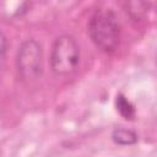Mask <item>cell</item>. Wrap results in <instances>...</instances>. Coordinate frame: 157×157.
<instances>
[{
    "instance_id": "cell-7",
    "label": "cell",
    "mask_w": 157,
    "mask_h": 157,
    "mask_svg": "<svg viewBox=\"0 0 157 157\" xmlns=\"http://www.w3.org/2000/svg\"><path fill=\"white\" fill-rule=\"evenodd\" d=\"M6 52H7V40L4 33H1V60L5 61L6 58Z\"/></svg>"
},
{
    "instance_id": "cell-3",
    "label": "cell",
    "mask_w": 157,
    "mask_h": 157,
    "mask_svg": "<svg viewBox=\"0 0 157 157\" xmlns=\"http://www.w3.org/2000/svg\"><path fill=\"white\" fill-rule=\"evenodd\" d=\"M16 70L22 81L32 82L43 74V48L33 39H26L18 47L16 54Z\"/></svg>"
},
{
    "instance_id": "cell-8",
    "label": "cell",
    "mask_w": 157,
    "mask_h": 157,
    "mask_svg": "<svg viewBox=\"0 0 157 157\" xmlns=\"http://www.w3.org/2000/svg\"><path fill=\"white\" fill-rule=\"evenodd\" d=\"M155 59H156V64H157V53H156V56H155Z\"/></svg>"
},
{
    "instance_id": "cell-2",
    "label": "cell",
    "mask_w": 157,
    "mask_h": 157,
    "mask_svg": "<svg viewBox=\"0 0 157 157\" xmlns=\"http://www.w3.org/2000/svg\"><path fill=\"white\" fill-rule=\"evenodd\" d=\"M81 59V50L76 38L71 34L56 37L50 48L49 65L56 76H67L72 74Z\"/></svg>"
},
{
    "instance_id": "cell-4",
    "label": "cell",
    "mask_w": 157,
    "mask_h": 157,
    "mask_svg": "<svg viewBox=\"0 0 157 157\" xmlns=\"http://www.w3.org/2000/svg\"><path fill=\"white\" fill-rule=\"evenodd\" d=\"M110 139L115 145L132 146L139 141V135L132 129H129L125 126H117L113 129L110 134Z\"/></svg>"
},
{
    "instance_id": "cell-6",
    "label": "cell",
    "mask_w": 157,
    "mask_h": 157,
    "mask_svg": "<svg viewBox=\"0 0 157 157\" xmlns=\"http://www.w3.org/2000/svg\"><path fill=\"white\" fill-rule=\"evenodd\" d=\"M148 4L147 2H128L126 4V12L134 20H142L147 12Z\"/></svg>"
},
{
    "instance_id": "cell-1",
    "label": "cell",
    "mask_w": 157,
    "mask_h": 157,
    "mask_svg": "<svg viewBox=\"0 0 157 157\" xmlns=\"http://www.w3.org/2000/svg\"><path fill=\"white\" fill-rule=\"evenodd\" d=\"M87 32L92 43L103 53L115 52L120 40V25L112 9H98L87 23Z\"/></svg>"
},
{
    "instance_id": "cell-5",
    "label": "cell",
    "mask_w": 157,
    "mask_h": 157,
    "mask_svg": "<svg viewBox=\"0 0 157 157\" xmlns=\"http://www.w3.org/2000/svg\"><path fill=\"white\" fill-rule=\"evenodd\" d=\"M115 107L118 113L126 120H132L135 118V107L134 104L123 94V93H118L115 97Z\"/></svg>"
}]
</instances>
